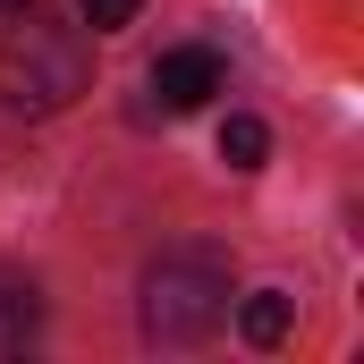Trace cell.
<instances>
[{
    "instance_id": "cell-4",
    "label": "cell",
    "mask_w": 364,
    "mask_h": 364,
    "mask_svg": "<svg viewBox=\"0 0 364 364\" xmlns=\"http://www.w3.org/2000/svg\"><path fill=\"white\" fill-rule=\"evenodd\" d=\"M237 331H246L255 348H279V339L296 331V296H279V288H255V296L237 305Z\"/></svg>"
},
{
    "instance_id": "cell-6",
    "label": "cell",
    "mask_w": 364,
    "mask_h": 364,
    "mask_svg": "<svg viewBox=\"0 0 364 364\" xmlns=\"http://www.w3.org/2000/svg\"><path fill=\"white\" fill-rule=\"evenodd\" d=\"M263 153H272V127L237 110V119L220 127V161H229V170H263Z\"/></svg>"
},
{
    "instance_id": "cell-3",
    "label": "cell",
    "mask_w": 364,
    "mask_h": 364,
    "mask_svg": "<svg viewBox=\"0 0 364 364\" xmlns=\"http://www.w3.org/2000/svg\"><path fill=\"white\" fill-rule=\"evenodd\" d=\"M212 93H220V51H212V43H178V51L153 60V102H161L170 119L203 110Z\"/></svg>"
},
{
    "instance_id": "cell-1",
    "label": "cell",
    "mask_w": 364,
    "mask_h": 364,
    "mask_svg": "<svg viewBox=\"0 0 364 364\" xmlns=\"http://www.w3.org/2000/svg\"><path fill=\"white\" fill-rule=\"evenodd\" d=\"M77 93H85V51H77L68 34L26 26V34L0 43V102H9V110L43 119V110H68Z\"/></svg>"
},
{
    "instance_id": "cell-5",
    "label": "cell",
    "mask_w": 364,
    "mask_h": 364,
    "mask_svg": "<svg viewBox=\"0 0 364 364\" xmlns=\"http://www.w3.org/2000/svg\"><path fill=\"white\" fill-rule=\"evenodd\" d=\"M43 331V296H34V279L0 272V348H26Z\"/></svg>"
},
{
    "instance_id": "cell-2",
    "label": "cell",
    "mask_w": 364,
    "mask_h": 364,
    "mask_svg": "<svg viewBox=\"0 0 364 364\" xmlns=\"http://www.w3.org/2000/svg\"><path fill=\"white\" fill-rule=\"evenodd\" d=\"M220 314H229V272L212 255H170L144 279V331L153 339H203Z\"/></svg>"
},
{
    "instance_id": "cell-7",
    "label": "cell",
    "mask_w": 364,
    "mask_h": 364,
    "mask_svg": "<svg viewBox=\"0 0 364 364\" xmlns=\"http://www.w3.org/2000/svg\"><path fill=\"white\" fill-rule=\"evenodd\" d=\"M136 9H144V0H77V17H85L93 34H119V26H136Z\"/></svg>"
},
{
    "instance_id": "cell-8",
    "label": "cell",
    "mask_w": 364,
    "mask_h": 364,
    "mask_svg": "<svg viewBox=\"0 0 364 364\" xmlns=\"http://www.w3.org/2000/svg\"><path fill=\"white\" fill-rule=\"evenodd\" d=\"M26 9H34V0H0V17H26Z\"/></svg>"
}]
</instances>
